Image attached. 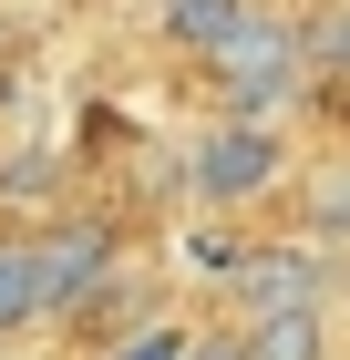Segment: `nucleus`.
<instances>
[{
  "label": "nucleus",
  "mask_w": 350,
  "mask_h": 360,
  "mask_svg": "<svg viewBox=\"0 0 350 360\" xmlns=\"http://www.w3.org/2000/svg\"><path fill=\"white\" fill-rule=\"evenodd\" d=\"M237 350H247V360H330V309H278V319H247Z\"/></svg>",
  "instance_id": "obj_5"
},
{
  "label": "nucleus",
  "mask_w": 350,
  "mask_h": 360,
  "mask_svg": "<svg viewBox=\"0 0 350 360\" xmlns=\"http://www.w3.org/2000/svg\"><path fill=\"white\" fill-rule=\"evenodd\" d=\"M206 72H216V103H227V124H268V113L299 93V72H309V62H299V31H289V21L247 11V31L206 62Z\"/></svg>",
  "instance_id": "obj_1"
},
{
  "label": "nucleus",
  "mask_w": 350,
  "mask_h": 360,
  "mask_svg": "<svg viewBox=\"0 0 350 360\" xmlns=\"http://www.w3.org/2000/svg\"><path fill=\"white\" fill-rule=\"evenodd\" d=\"M289 175V144H278V124H227L216 113L206 134H196V155H186V186H196V206H258V195Z\"/></svg>",
  "instance_id": "obj_2"
},
{
  "label": "nucleus",
  "mask_w": 350,
  "mask_h": 360,
  "mask_svg": "<svg viewBox=\"0 0 350 360\" xmlns=\"http://www.w3.org/2000/svg\"><path fill=\"white\" fill-rule=\"evenodd\" d=\"M113 360H186V330H144L135 350H113Z\"/></svg>",
  "instance_id": "obj_10"
},
{
  "label": "nucleus",
  "mask_w": 350,
  "mask_h": 360,
  "mask_svg": "<svg viewBox=\"0 0 350 360\" xmlns=\"http://www.w3.org/2000/svg\"><path fill=\"white\" fill-rule=\"evenodd\" d=\"M247 31V0H165V41H186V52H227V41H237Z\"/></svg>",
  "instance_id": "obj_6"
},
{
  "label": "nucleus",
  "mask_w": 350,
  "mask_h": 360,
  "mask_svg": "<svg viewBox=\"0 0 350 360\" xmlns=\"http://www.w3.org/2000/svg\"><path fill=\"white\" fill-rule=\"evenodd\" d=\"M299 62H350V21H320L309 41H299Z\"/></svg>",
  "instance_id": "obj_9"
},
{
  "label": "nucleus",
  "mask_w": 350,
  "mask_h": 360,
  "mask_svg": "<svg viewBox=\"0 0 350 360\" xmlns=\"http://www.w3.org/2000/svg\"><path fill=\"white\" fill-rule=\"evenodd\" d=\"M186 360H247L237 340H186Z\"/></svg>",
  "instance_id": "obj_11"
},
{
  "label": "nucleus",
  "mask_w": 350,
  "mask_h": 360,
  "mask_svg": "<svg viewBox=\"0 0 350 360\" xmlns=\"http://www.w3.org/2000/svg\"><path fill=\"white\" fill-rule=\"evenodd\" d=\"M320 299H330V257H309V248H247L237 257V309H247V319L320 309Z\"/></svg>",
  "instance_id": "obj_4"
},
{
  "label": "nucleus",
  "mask_w": 350,
  "mask_h": 360,
  "mask_svg": "<svg viewBox=\"0 0 350 360\" xmlns=\"http://www.w3.org/2000/svg\"><path fill=\"white\" fill-rule=\"evenodd\" d=\"M31 319H42V299H31V248H21V237H0V340L31 330Z\"/></svg>",
  "instance_id": "obj_7"
},
{
  "label": "nucleus",
  "mask_w": 350,
  "mask_h": 360,
  "mask_svg": "<svg viewBox=\"0 0 350 360\" xmlns=\"http://www.w3.org/2000/svg\"><path fill=\"white\" fill-rule=\"evenodd\" d=\"M309 226H320V237H350V165L309 175Z\"/></svg>",
  "instance_id": "obj_8"
},
{
  "label": "nucleus",
  "mask_w": 350,
  "mask_h": 360,
  "mask_svg": "<svg viewBox=\"0 0 350 360\" xmlns=\"http://www.w3.org/2000/svg\"><path fill=\"white\" fill-rule=\"evenodd\" d=\"M104 278H113V226L73 217V226H42V237H31V299H42V319L82 309Z\"/></svg>",
  "instance_id": "obj_3"
}]
</instances>
